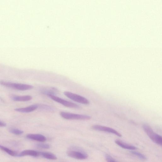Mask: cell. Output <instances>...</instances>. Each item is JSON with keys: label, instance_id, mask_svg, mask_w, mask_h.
Instances as JSON below:
<instances>
[{"label": "cell", "instance_id": "6da1fadb", "mask_svg": "<svg viewBox=\"0 0 162 162\" xmlns=\"http://www.w3.org/2000/svg\"><path fill=\"white\" fill-rule=\"evenodd\" d=\"M0 84L7 88L20 91H26L33 89L34 87L31 85L17 83L0 81Z\"/></svg>", "mask_w": 162, "mask_h": 162}, {"label": "cell", "instance_id": "7a4b0ae2", "mask_svg": "<svg viewBox=\"0 0 162 162\" xmlns=\"http://www.w3.org/2000/svg\"><path fill=\"white\" fill-rule=\"evenodd\" d=\"M142 127L149 138L156 144L162 146V138L161 136L155 133L152 128L146 124L143 125Z\"/></svg>", "mask_w": 162, "mask_h": 162}, {"label": "cell", "instance_id": "3957f363", "mask_svg": "<svg viewBox=\"0 0 162 162\" xmlns=\"http://www.w3.org/2000/svg\"><path fill=\"white\" fill-rule=\"evenodd\" d=\"M61 116L67 120H89L91 117L89 116L74 114L68 112L62 111L60 113Z\"/></svg>", "mask_w": 162, "mask_h": 162}, {"label": "cell", "instance_id": "277c9868", "mask_svg": "<svg viewBox=\"0 0 162 162\" xmlns=\"http://www.w3.org/2000/svg\"><path fill=\"white\" fill-rule=\"evenodd\" d=\"M64 94L67 97L75 102L84 104H89L90 103L88 99L75 93L69 92H65Z\"/></svg>", "mask_w": 162, "mask_h": 162}, {"label": "cell", "instance_id": "5b68a950", "mask_svg": "<svg viewBox=\"0 0 162 162\" xmlns=\"http://www.w3.org/2000/svg\"><path fill=\"white\" fill-rule=\"evenodd\" d=\"M48 96L55 101L63 104L65 107L70 108H78L79 107L77 104L65 100L60 98L53 95H49Z\"/></svg>", "mask_w": 162, "mask_h": 162}, {"label": "cell", "instance_id": "8992f818", "mask_svg": "<svg viewBox=\"0 0 162 162\" xmlns=\"http://www.w3.org/2000/svg\"><path fill=\"white\" fill-rule=\"evenodd\" d=\"M92 128L93 130L113 134L120 137L122 136V135L117 132V130L107 127L100 125H95L92 126Z\"/></svg>", "mask_w": 162, "mask_h": 162}, {"label": "cell", "instance_id": "52a82bcc", "mask_svg": "<svg viewBox=\"0 0 162 162\" xmlns=\"http://www.w3.org/2000/svg\"><path fill=\"white\" fill-rule=\"evenodd\" d=\"M67 154L68 157L78 160H85L88 157V155L86 153L78 151H69Z\"/></svg>", "mask_w": 162, "mask_h": 162}, {"label": "cell", "instance_id": "ba28073f", "mask_svg": "<svg viewBox=\"0 0 162 162\" xmlns=\"http://www.w3.org/2000/svg\"><path fill=\"white\" fill-rule=\"evenodd\" d=\"M25 156H30L34 157H39L40 156V152L34 150H26L22 151L18 154V157H23Z\"/></svg>", "mask_w": 162, "mask_h": 162}, {"label": "cell", "instance_id": "9c48e42d", "mask_svg": "<svg viewBox=\"0 0 162 162\" xmlns=\"http://www.w3.org/2000/svg\"><path fill=\"white\" fill-rule=\"evenodd\" d=\"M26 137L29 139L40 142H45L46 140L45 136L39 134H29Z\"/></svg>", "mask_w": 162, "mask_h": 162}, {"label": "cell", "instance_id": "30bf717a", "mask_svg": "<svg viewBox=\"0 0 162 162\" xmlns=\"http://www.w3.org/2000/svg\"><path fill=\"white\" fill-rule=\"evenodd\" d=\"M38 108V105H33L26 107L17 108L15 110L22 113H29L35 111Z\"/></svg>", "mask_w": 162, "mask_h": 162}, {"label": "cell", "instance_id": "8fae6325", "mask_svg": "<svg viewBox=\"0 0 162 162\" xmlns=\"http://www.w3.org/2000/svg\"><path fill=\"white\" fill-rule=\"evenodd\" d=\"M115 142L117 145L124 149H128V150H135L137 148L134 146L127 144L120 140H116L115 141Z\"/></svg>", "mask_w": 162, "mask_h": 162}, {"label": "cell", "instance_id": "7c38bea8", "mask_svg": "<svg viewBox=\"0 0 162 162\" xmlns=\"http://www.w3.org/2000/svg\"><path fill=\"white\" fill-rule=\"evenodd\" d=\"M32 97L30 95H24L22 96H15L12 97V99L16 101L25 102L31 100L32 99Z\"/></svg>", "mask_w": 162, "mask_h": 162}, {"label": "cell", "instance_id": "4fadbf2b", "mask_svg": "<svg viewBox=\"0 0 162 162\" xmlns=\"http://www.w3.org/2000/svg\"><path fill=\"white\" fill-rule=\"evenodd\" d=\"M40 155L46 159L51 160H56L57 159V157L53 154L48 152H40Z\"/></svg>", "mask_w": 162, "mask_h": 162}, {"label": "cell", "instance_id": "5bb4252c", "mask_svg": "<svg viewBox=\"0 0 162 162\" xmlns=\"http://www.w3.org/2000/svg\"><path fill=\"white\" fill-rule=\"evenodd\" d=\"M0 149L2 151L7 153L9 155L13 157L18 156V154L17 153L14 151H12L11 149L6 147L0 145Z\"/></svg>", "mask_w": 162, "mask_h": 162}, {"label": "cell", "instance_id": "9a60e30c", "mask_svg": "<svg viewBox=\"0 0 162 162\" xmlns=\"http://www.w3.org/2000/svg\"><path fill=\"white\" fill-rule=\"evenodd\" d=\"M10 132L12 134L19 135L23 133V131L16 129H11L10 130Z\"/></svg>", "mask_w": 162, "mask_h": 162}, {"label": "cell", "instance_id": "2e32d148", "mask_svg": "<svg viewBox=\"0 0 162 162\" xmlns=\"http://www.w3.org/2000/svg\"><path fill=\"white\" fill-rule=\"evenodd\" d=\"M131 153L132 154L135 155L136 156L138 157L140 159L144 160L146 159V157L145 155L139 152L132 151L131 152Z\"/></svg>", "mask_w": 162, "mask_h": 162}, {"label": "cell", "instance_id": "e0dca14e", "mask_svg": "<svg viewBox=\"0 0 162 162\" xmlns=\"http://www.w3.org/2000/svg\"><path fill=\"white\" fill-rule=\"evenodd\" d=\"M37 146L43 149H49L50 148V146L47 144H37Z\"/></svg>", "mask_w": 162, "mask_h": 162}, {"label": "cell", "instance_id": "ac0fdd59", "mask_svg": "<svg viewBox=\"0 0 162 162\" xmlns=\"http://www.w3.org/2000/svg\"><path fill=\"white\" fill-rule=\"evenodd\" d=\"M105 158L107 162H117L109 155H106Z\"/></svg>", "mask_w": 162, "mask_h": 162}, {"label": "cell", "instance_id": "d6986e66", "mask_svg": "<svg viewBox=\"0 0 162 162\" xmlns=\"http://www.w3.org/2000/svg\"><path fill=\"white\" fill-rule=\"evenodd\" d=\"M6 126V124L5 123L0 121V127H5Z\"/></svg>", "mask_w": 162, "mask_h": 162}]
</instances>
